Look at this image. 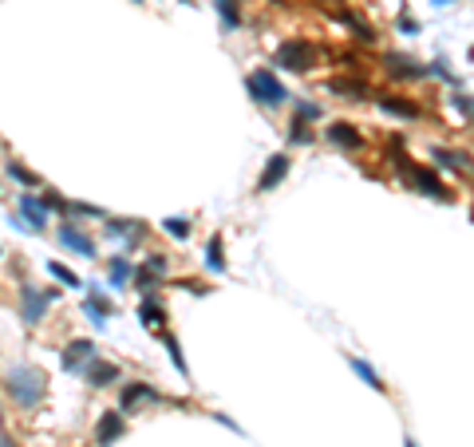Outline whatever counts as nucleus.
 Wrapping results in <instances>:
<instances>
[{"label":"nucleus","instance_id":"1","mask_svg":"<svg viewBox=\"0 0 474 447\" xmlns=\"http://www.w3.org/2000/svg\"><path fill=\"white\" fill-rule=\"evenodd\" d=\"M4 392L12 396L16 408L32 412L44 396H48V376H44L36 364H9V372H4Z\"/></svg>","mask_w":474,"mask_h":447},{"label":"nucleus","instance_id":"2","mask_svg":"<svg viewBox=\"0 0 474 447\" xmlns=\"http://www.w3.org/2000/svg\"><path fill=\"white\" fill-rule=\"evenodd\" d=\"M321 48H316L313 40H285L277 48V56H273V64L277 68H285V71H293V76H305V71H313V68H321Z\"/></svg>","mask_w":474,"mask_h":447},{"label":"nucleus","instance_id":"3","mask_svg":"<svg viewBox=\"0 0 474 447\" xmlns=\"http://www.w3.org/2000/svg\"><path fill=\"white\" fill-rule=\"evenodd\" d=\"M246 91H249L253 104L269 107V111H277V107L288 104V87L273 76V68H253V71H249V76H246Z\"/></svg>","mask_w":474,"mask_h":447},{"label":"nucleus","instance_id":"4","mask_svg":"<svg viewBox=\"0 0 474 447\" xmlns=\"http://www.w3.org/2000/svg\"><path fill=\"white\" fill-rule=\"evenodd\" d=\"M395 171L403 174V179L411 182L415 190H419V194L435 198V202H450V198H455V194H450V190H447V182L439 179V174H435V171H427V166H419V163H415V159L399 155V159H395Z\"/></svg>","mask_w":474,"mask_h":447},{"label":"nucleus","instance_id":"5","mask_svg":"<svg viewBox=\"0 0 474 447\" xmlns=\"http://www.w3.org/2000/svg\"><path fill=\"white\" fill-rule=\"evenodd\" d=\"M59 297V289H36V285H20V321L24 325H40L48 305Z\"/></svg>","mask_w":474,"mask_h":447},{"label":"nucleus","instance_id":"6","mask_svg":"<svg viewBox=\"0 0 474 447\" xmlns=\"http://www.w3.org/2000/svg\"><path fill=\"white\" fill-rule=\"evenodd\" d=\"M138 404H162V392L151 384H143V380H131V384H123V392H118V412L127 416L135 412Z\"/></svg>","mask_w":474,"mask_h":447},{"label":"nucleus","instance_id":"7","mask_svg":"<svg viewBox=\"0 0 474 447\" xmlns=\"http://www.w3.org/2000/svg\"><path fill=\"white\" fill-rule=\"evenodd\" d=\"M324 91L336 95V99H348V104H364V99H375V91L368 87V79H324Z\"/></svg>","mask_w":474,"mask_h":447},{"label":"nucleus","instance_id":"8","mask_svg":"<svg viewBox=\"0 0 474 447\" xmlns=\"http://www.w3.org/2000/svg\"><path fill=\"white\" fill-rule=\"evenodd\" d=\"M375 104H380V111H383V115H391V119H407V123L423 119V107H419V104H411V99H407V95L375 91Z\"/></svg>","mask_w":474,"mask_h":447},{"label":"nucleus","instance_id":"9","mask_svg":"<svg viewBox=\"0 0 474 447\" xmlns=\"http://www.w3.org/2000/svg\"><path fill=\"white\" fill-rule=\"evenodd\" d=\"M56 238H59V246H64L68 253H76V258H95V253H99V250H95V241L87 238V233L79 230V226H71V222L59 226Z\"/></svg>","mask_w":474,"mask_h":447},{"label":"nucleus","instance_id":"10","mask_svg":"<svg viewBox=\"0 0 474 447\" xmlns=\"http://www.w3.org/2000/svg\"><path fill=\"white\" fill-rule=\"evenodd\" d=\"M324 139H328L332 146H340V151H360V146H364V131L356 127V123H344V119H332Z\"/></svg>","mask_w":474,"mask_h":447},{"label":"nucleus","instance_id":"11","mask_svg":"<svg viewBox=\"0 0 474 447\" xmlns=\"http://www.w3.org/2000/svg\"><path fill=\"white\" fill-rule=\"evenodd\" d=\"M383 71H388L391 79H427V64L411 60V56H399V52L383 56Z\"/></svg>","mask_w":474,"mask_h":447},{"label":"nucleus","instance_id":"12","mask_svg":"<svg viewBox=\"0 0 474 447\" xmlns=\"http://www.w3.org/2000/svg\"><path fill=\"white\" fill-rule=\"evenodd\" d=\"M64 372H71V376H84V368L95 361V341H71L68 348H64Z\"/></svg>","mask_w":474,"mask_h":447},{"label":"nucleus","instance_id":"13","mask_svg":"<svg viewBox=\"0 0 474 447\" xmlns=\"http://www.w3.org/2000/svg\"><path fill=\"white\" fill-rule=\"evenodd\" d=\"M123 431H127V416L118 412V408L115 412H103L99 423H95V447H111Z\"/></svg>","mask_w":474,"mask_h":447},{"label":"nucleus","instance_id":"14","mask_svg":"<svg viewBox=\"0 0 474 447\" xmlns=\"http://www.w3.org/2000/svg\"><path fill=\"white\" fill-rule=\"evenodd\" d=\"M288 171H293V159H288V155H273L269 163H265L261 179H257V194H269L273 186H281V182L288 179Z\"/></svg>","mask_w":474,"mask_h":447},{"label":"nucleus","instance_id":"15","mask_svg":"<svg viewBox=\"0 0 474 447\" xmlns=\"http://www.w3.org/2000/svg\"><path fill=\"white\" fill-rule=\"evenodd\" d=\"M84 313H87V321H91L95 328H107V321H111V313H115V305L103 297L99 285H91V289H87V297H84Z\"/></svg>","mask_w":474,"mask_h":447},{"label":"nucleus","instance_id":"16","mask_svg":"<svg viewBox=\"0 0 474 447\" xmlns=\"http://www.w3.org/2000/svg\"><path fill=\"white\" fill-rule=\"evenodd\" d=\"M431 159L443 171H458V174H474V163L466 151H450V146H431Z\"/></svg>","mask_w":474,"mask_h":447},{"label":"nucleus","instance_id":"17","mask_svg":"<svg viewBox=\"0 0 474 447\" xmlns=\"http://www.w3.org/2000/svg\"><path fill=\"white\" fill-rule=\"evenodd\" d=\"M16 202H20V214H24V226H28L32 233L48 226V206H44V202H40L36 194H20Z\"/></svg>","mask_w":474,"mask_h":447},{"label":"nucleus","instance_id":"18","mask_svg":"<svg viewBox=\"0 0 474 447\" xmlns=\"http://www.w3.org/2000/svg\"><path fill=\"white\" fill-rule=\"evenodd\" d=\"M143 233H146V226L135 222V218H107V238H118V241H127V246H135Z\"/></svg>","mask_w":474,"mask_h":447},{"label":"nucleus","instance_id":"19","mask_svg":"<svg viewBox=\"0 0 474 447\" xmlns=\"http://www.w3.org/2000/svg\"><path fill=\"white\" fill-rule=\"evenodd\" d=\"M84 380H87L91 388H111V384L118 380V368H115L111 361H99V356H95V361L84 368Z\"/></svg>","mask_w":474,"mask_h":447},{"label":"nucleus","instance_id":"20","mask_svg":"<svg viewBox=\"0 0 474 447\" xmlns=\"http://www.w3.org/2000/svg\"><path fill=\"white\" fill-rule=\"evenodd\" d=\"M336 20H340V24H348V28H352V40H360V44H375V28L368 24V20H360L356 12L336 9Z\"/></svg>","mask_w":474,"mask_h":447},{"label":"nucleus","instance_id":"21","mask_svg":"<svg viewBox=\"0 0 474 447\" xmlns=\"http://www.w3.org/2000/svg\"><path fill=\"white\" fill-rule=\"evenodd\" d=\"M213 12H218L226 32H237V28H241V0H213Z\"/></svg>","mask_w":474,"mask_h":447},{"label":"nucleus","instance_id":"22","mask_svg":"<svg viewBox=\"0 0 474 447\" xmlns=\"http://www.w3.org/2000/svg\"><path fill=\"white\" fill-rule=\"evenodd\" d=\"M348 368H352L356 376L364 380L368 388H375V392H383V388H388V384H383V380H380V372L372 368V364H368V361H360V356H352V353H348Z\"/></svg>","mask_w":474,"mask_h":447},{"label":"nucleus","instance_id":"23","mask_svg":"<svg viewBox=\"0 0 474 447\" xmlns=\"http://www.w3.org/2000/svg\"><path fill=\"white\" fill-rule=\"evenodd\" d=\"M206 266L213 269V273H226V250H221V233H213L210 241H206Z\"/></svg>","mask_w":474,"mask_h":447},{"label":"nucleus","instance_id":"24","mask_svg":"<svg viewBox=\"0 0 474 447\" xmlns=\"http://www.w3.org/2000/svg\"><path fill=\"white\" fill-rule=\"evenodd\" d=\"M138 317L146 321V325H162V321H166V309H162V301L158 297H143V305H138Z\"/></svg>","mask_w":474,"mask_h":447},{"label":"nucleus","instance_id":"25","mask_svg":"<svg viewBox=\"0 0 474 447\" xmlns=\"http://www.w3.org/2000/svg\"><path fill=\"white\" fill-rule=\"evenodd\" d=\"M4 171H9V179H12V182H20V186H40V174L28 171V166H24V163H16V159H12V163L4 166Z\"/></svg>","mask_w":474,"mask_h":447},{"label":"nucleus","instance_id":"26","mask_svg":"<svg viewBox=\"0 0 474 447\" xmlns=\"http://www.w3.org/2000/svg\"><path fill=\"white\" fill-rule=\"evenodd\" d=\"M131 273H135V269H131L127 258H111V289H123V285L131 281Z\"/></svg>","mask_w":474,"mask_h":447},{"label":"nucleus","instance_id":"27","mask_svg":"<svg viewBox=\"0 0 474 447\" xmlns=\"http://www.w3.org/2000/svg\"><path fill=\"white\" fill-rule=\"evenodd\" d=\"M143 277H151V281H158V277H166L170 273V261L162 258V253H151V258L143 261V269H138Z\"/></svg>","mask_w":474,"mask_h":447},{"label":"nucleus","instance_id":"28","mask_svg":"<svg viewBox=\"0 0 474 447\" xmlns=\"http://www.w3.org/2000/svg\"><path fill=\"white\" fill-rule=\"evenodd\" d=\"M48 273H51V277H56V281H59V285H68V289H84V281H79V277H76V273H71V269H68V266H59V261H48Z\"/></svg>","mask_w":474,"mask_h":447},{"label":"nucleus","instance_id":"29","mask_svg":"<svg viewBox=\"0 0 474 447\" xmlns=\"http://www.w3.org/2000/svg\"><path fill=\"white\" fill-rule=\"evenodd\" d=\"M427 76H439V79H447V84L458 91V76L450 71V64L443 60V56H439V60H431V64H427Z\"/></svg>","mask_w":474,"mask_h":447},{"label":"nucleus","instance_id":"30","mask_svg":"<svg viewBox=\"0 0 474 447\" xmlns=\"http://www.w3.org/2000/svg\"><path fill=\"white\" fill-rule=\"evenodd\" d=\"M288 143H293V146H308V143H313V131H308L305 119H293V127H288Z\"/></svg>","mask_w":474,"mask_h":447},{"label":"nucleus","instance_id":"31","mask_svg":"<svg viewBox=\"0 0 474 447\" xmlns=\"http://www.w3.org/2000/svg\"><path fill=\"white\" fill-rule=\"evenodd\" d=\"M450 107H455L463 119H470L474 123V95H466V91H455L450 95Z\"/></svg>","mask_w":474,"mask_h":447},{"label":"nucleus","instance_id":"32","mask_svg":"<svg viewBox=\"0 0 474 447\" xmlns=\"http://www.w3.org/2000/svg\"><path fill=\"white\" fill-rule=\"evenodd\" d=\"M162 230H166L170 238L186 241V238H190V218H166V222H162Z\"/></svg>","mask_w":474,"mask_h":447},{"label":"nucleus","instance_id":"33","mask_svg":"<svg viewBox=\"0 0 474 447\" xmlns=\"http://www.w3.org/2000/svg\"><path fill=\"white\" fill-rule=\"evenodd\" d=\"M162 344H166V353H170V361H174V368L182 372V376H186V361H182V344H178L170 333H162Z\"/></svg>","mask_w":474,"mask_h":447},{"label":"nucleus","instance_id":"34","mask_svg":"<svg viewBox=\"0 0 474 447\" xmlns=\"http://www.w3.org/2000/svg\"><path fill=\"white\" fill-rule=\"evenodd\" d=\"M296 119H305V123L321 119V107H316V104H296Z\"/></svg>","mask_w":474,"mask_h":447},{"label":"nucleus","instance_id":"35","mask_svg":"<svg viewBox=\"0 0 474 447\" xmlns=\"http://www.w3.org/2000/svg\"><path fill=\"white\" fill-rule=\"evenodd\" d=\"M399 28H403V32H407V36H415V32H419V24H415V20H411V16H403V20H399Z\"/></svg>","mask_w":474,"mask_h":447},{"label":"nucleus","instance_id":"36","mask_svg":"<svg viewBox=\"0 0 474 447\" xmlns=\"http://www.w3.org/2000/svg\"><path fill=\"white\" fill-rule=\"evenodd\" d=\"M0 447H12V439H9V436H0Z\"/></svg>","mask_w":474,"mask_h":447},{"label":"nucleus","instance_id":"37","mask_svg":"<svg viewBox=\"0 0 474 447\" xmlns=\"http://www.w3.org/2000/svg\"><path fill=\"white\" fill-rule=\"evenodd\" d=\"M403 447H419V443H415V439H411V436H407V439H403Z\"/></svg>","mask_w":474,"mask_h":447},{"label":"nucleus","instance_id":"38","mask_svg":"<svg viewBox=\"0 0 474 447\" xmlns=\"http://www.w3.org/2000/svg\"><path fill=\"white\" fill-rule=\"evenodd\" d=\"M431 4H439V9H447V4H450V0H431Z\"/></svg>","mask_w":474,"mask_h":447},{"label":"nucleus","instance_id":"39","mask_svg":"<svg viewBox=\"0 0 474 447\" xmlns=\"http://www.w3.org/2000/svg\"><path fill=\"white\" fill-rule=\"evenodd\" d=\"M0 253H4V250H0Z\"/></svg>","mask_w":474,"mask_h":447}]
</instances>
